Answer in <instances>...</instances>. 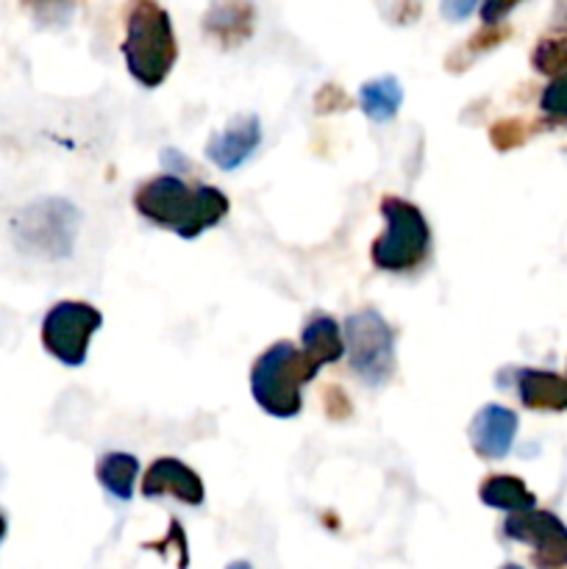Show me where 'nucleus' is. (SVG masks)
<instances>
[{"label": "nucleus", "instance_id": "obj_1", "mask_svg": "<svg viewBox=\"0 0 567 569\" xmlns=\"http://www.w3.org/2000/svg\"><path fill=\"white\" fill-rule=\"evenodd\" d=\"M133 206L153 226L195 239L228 214V198L215 187L189 189L181 176H159L145 181L133 194Z\"/></svg>", "mask_w": 567, "mask_h": 569}, {"label": "nucleus", "instance_id": "obj_2", "mask_svg": "<svg viewBox=\"0 0 567 569\" xmlns=\"http://www.w3.org/2000/svg\"><path fill=\"white\" fill-rule=\"evenodd\" d=\"M122 56L142 87L156 89L178 59L176 33H172V20L159 3H137L128 14L126 22V42H122Z\"/></svg>", "mask_w": 567, "mask_h": 569}, {"label": "nucleus", "instance_id": "obj_3", "mask_svg": "<svg viewBox=\"0 0 567 569\" xmlns=\"http://www.w3.org/2000/svg\"><path fill=\"white\" fill-rule=\"evenodd\" d=\"M320 367L295 348L292 342H276L256 359L250 372L253 400L272 417L289 420L300 411V387L309 383Z\"/></svg>", "mask_w": 567, "mask_h": 569}, {"label": "nucleus", "instance_id": "obj_4", "mask_svg": "<svg viewBox=\"0 0 567 569\" xmlns=\"http://www.w3.org/2000/svg\"><path fill=\"white\" fill-rule=\"evenodd\" d=\"M381 217L387 228L372 242V264L384 272H409L420 267L431 250V228L422 211L404 198H384Z\"/></svg>", "mask_w": 567, "mask_h": 569}, {"label": "nucleus", "instance_id": "obj_5", "mask_svg": "<svg viewBox=\"0 0 567 569\" xmlns=\"http://www.w3.org/2000/svg\"><path fill=\"white\" fill-rule=\"evenodd\" d=\"M81 214L67 200H39L14 217V239L20 250L42 259H67L76 244Z\"/></svg>", "mask_w": 567, "mask_h": 569}, {"label": "nucleus", "instance_id": "obj_6", "mask_svg": "<svg viewBox=\"0 0 567 569\" xmlns=\"http://www.w3.org/2000/svg\"><path fill=\"white\" fill-rule=\"evenodd\" d=\"M350 370L367 387H384L395 372V331L378 311H356L345 320Z\"/></svg>", "mask_w": 567, "mask_h": 569}, {"label": "nucleus", "instance_id": "obj_7", "mask_svg": "<svg viewBox=\"0 0 567 569\" xmlns=\"http://www.w3.org/2000/svg\"><path fill=\"white\" fill-rule=\"evenodd\" d=\"M103 326V317L94 306L78 300H61L44 315L42 345L56 361L67 367H81L87 361L89 339Z\"/></svg>", "mask_w": 567, "mask_h": 569}, {"label": "nucleus", "instance_id": "obj_8", "mask_svg": "<svg viewBox=\"0 0 567 569\" xmlns=\"http://www.w3.org/2000/svg\"><path fill=\"white\" fill-rule=\"evenodd\" d=\"M504 533L515 542L531 545L534 567L565 569L567 567V526L545 509L509 515L504 522Z\"/></svg>", "mask_w": 567, "mask_h": 569}, {"label": "nucleus", "instance_id": "obj_9", "mask_svg": "<svg viewBox=\"0 0 567 569\" xmlns=\"http://www.w3.org/2000/svg\"><path fill=\"white\" fill-rule=\"evenodd\" d=\"M261 142V122L256 114H239L206 144V159L231 172L256 153Z\"/></svg>", "mask_w": 567, "mask_h": 569}, {"label": "nucleus", "instance_id": "obj_10", "mask_svg": "<svg viewBox=\"0 0 567 569\" xmlns=\"http://www.w3.org/2000/svg\"><path fill=\"white\" fill-rule=\"evenodd\" d=\"M517 437V415L506 406L489 403L470 422V445L481 459L498 461L511 453Z\"/></svg>", "mask_w": 567, "mask_h": 569}, {"label": "nucleus", "instance_id": "obj_11", "mask_svg": "<svg viewBox=\"0 0 567 569\" xmlns=\"http://www.w3.org/2000/svg\"><path fill=\"white\" fill-rule=\"evenodd\" d=\"M145 498H161V495H172L187 506L203 503V481L198 472L189 470L183 461L178 459H159L150 465L148 476L142 483Z\"/></svg>", "mask_w": 567, "mask_h": 569}, {"label": "nucleus", "instance_id": "obj_12", "mask_svg": "<svg viewBox=\"0 0 567 569\" xmlns=\"http://www.w3.org/2000/svg\"><path fill=\"white\" fill-rule=\"evenodd\" d=\"M517 395L534 411H567V378L545 370L517 372Z\"/></svg>", "mask_w": 567, "mask_h": 569}, {"label": "nucleus", "instance_id": "obj_13", "mask_svg": "<svg viewBox=\"0 0 567 569\" xmlns=\"http://www.w3.org/2000/svg\"><path fill=\"white\" fill-rule=\"evenodd\" d=\"M304 353L315 361L317 367L334 365L345 356V339L342 331H339L337 320H331L328 315H315L304 326Z\"/></svg>", "mask_w": 567, "mask_h": 569}, {"label": "nucleus", "instance_id": "obj_14", "mask_svg": "<svg viewBox=\"0 0 567 569\" xmlns=\"http://www.w3.org/2000/svg\"><path fill=\"white\" fill-rule=\"evenodd\" d=\"M484 506L489 509L509 511V515H520V511L537 509V498L534 492H528L526 483L515 476H493L481 483V492H478Z\"/></svg>", "mask_w": 567, "mask_h": 569}, {"label": "nucleus", "instance_id": "obj_15", "mask_svg": "<svg viewBox=\"0 0 567 569\" xmlns=\"http://www.w3.org/2000/svg\"><path fill=\"white\" fill-rule=\"evenodd\" d=\"M400 103H404V89H400V81L395 76L372 78L359 92L361 111L376 122L392 120L398 114Z\"/></svg>", "mask_w": 567, "mask_h": 569}, {"label": "nucleus", "instance_id": "obj_16", "mask_svg": "<svg viewBox=\"0 0 567 569\" xmlns=\"http://www.w3.org/2000/svg\"><path fill=\"white\" fill-rule=\"evenodd\" d=\"M253 28V9L250 6H215L206 14V31L228 44L245 42Z\"/></svg>", "mask_w": 567, "mask_h": 569}, {"label": "nucleus", "instance_id": "obj_17", "mask_svg": "<svg viewBox=\"0 0 567 569\" xmlns=\"http://www.w3.org/2000/svg\"><path fill=\"white\" fill-rule=\"evenodd\" d=\"M139 476V461L128 453H106L98 465L100 487L117 500H128Z\"/></svg>", "mask_w": 567, "mask_h": 569}, {"label": "nucleus", "instance_id": "obj_18", "mask_svg": "<svg viewBox=\"0 0 567 569\" xmlns=\"http://www.w3.org/2000/svg\"><path fill=\"white\" fill-rule=\"evenodd\" d=\"M534 67L545 76H565L567 72V42L565 39H543L534 50Z\"/></svg>", "mask_w": 567, "mask_h": 569}, {"label": "nucleus", "instance_id": "obj_19", "mask_svg": "<svg viewBox=\"0 0 567 569\" xmlns=\"http://www.w3.org/2000/svg\"><path fill=\"white\" fill-rule=\"evenodd\" d=\"M545 114L550 117H567V72L565 76L554 78L548 83V89L543 92V100H539Z\"/></svg>", "mask_w": 567, "mask_h": 569}, {"label": "nucleus", "instance_id": "obj_20", "mask_svg": "<svg viewBox=\"0 0 567 569\" xmlns=\"http://www.w3.org/2000/svg\"><path fill=\"white\" fill-rule=\"evenodd\" d=\"M489 137H493V144L498 150H511L526 139V133H523V126L517 120H500L498 126L489 128Z\"/></svg>", "mask_w": 567, "mask_h": 569}, {"label": "nucleus", "instance_id": "obj_21", "mask_svg": "<svg viewBox=\"0 0 567 569\" xmlns=\"http://www.w3.org/2000/svg\"><path fill=\"white\" fill-rule=\"evenodd\" d=\"M326 411L328 417H334V420H345V417H350V403L348 398H345V392L339 387H331L326 389Z\"/></svg>", "mask_w": 567, "mask_h": 569}, {"label": "nucleus", "instance_id": "obj_22", "mask_svg": "<svg viewBox=\"0 0 567 569\" xmlns=\"http://www.w3.org/2000/svg\"><path fill=\"white\" fill-rule=\"evenodd\" d=\"M511 9H515L511 3H484L481 6V17H484V22H487V26H498L500 17L509 14Z\"/></svg>", "mask_w": 567, "mask_h": 569}, {"label": "nucleus", "instance_id": "obj_23", "mask_svg": "<svg viewBox=\"0 0 567 569\" xmlns=\"http://www.w3.org/2000/svg\"><path fill=\"white\" fill-rule=\"evenodd\" d=\"M472 11V3H465V6H445V14H470Z\"/></svg>", "mask_w": 567, "mask_h": 569}, {"label": "nucleus", "instance_id": "obj_24", "mask_svg": "<svg viewBox=\"0 0 567 569\" xmlns=\"http://www.w3.org/2000/svg\"><path fill=\"white\" fill-rule=\"evenodd\" d=\"M226 569H253L248 565V561H233V565H228Z\"/></svg>", "mask_w": 567, "mask_h": 569}, {"label": "nucleus", "instance_id": "obj_25", "mask_svg": "<svg viewBox=\"0 0 567 569\" xmlns=\"http://www.w3.org/2000/svg\"><path fill=\"white\" fill-rule=\"evenodd\" d=\"M3 537H6V517L0 515V542H3Z\"/></svg>", "mask_w": 567, "mask_h": 569}, {"label": "nucleus", "instance_id": "obj_26", "mask_svg": "<svg viewBox=\"0 0 567 569\" xmlns=\"http://www.w3.org/2000/svg\"><path fill=\"white\" fill-rule=\"evenodd\" d=\"M500 569H523L520 565H506V567H500Z\"/></svg>", "mask_w": 567, "mask_h": 569}]
</instances>
